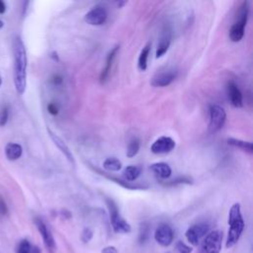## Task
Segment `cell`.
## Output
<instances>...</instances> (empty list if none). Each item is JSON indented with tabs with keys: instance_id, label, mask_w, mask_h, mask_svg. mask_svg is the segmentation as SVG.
<instances>
[{
	"instance_id": "6da1fadb",
	"label": "cell",
	"mask_w": 253,
	"mask_h": 253,
	"mask_svg": "<svg viewBox=\"0 0 253 253\" xmlns=\"http://www.w3.org/2000/svg\"><path fill=\"white\" fill-rule=\"evenodd\" d=\"M13 55L15 88L19 94H23L27 86L28 58L25 45L19 36L15 37L13 41Z\"/></svg>"
},
{
	"instance_id": "7a4b0ae2",
	"label": "cell",
	"mask_w": 253,
	"mask_h": 253,
	"mask_svg": "<svg viewBox=\"0 0 253 253\" xmlns=\"http://www.w3.org/2000/svg\"><path fill=\"white\" fill-rule=\"evenodd\" d=\"M228 233L226 238L225 247L230 248L234 246L239 240L243 230H244V220L241 214V208L238 203H235L231 206L228 213Z\"/></svg>"
},
{
	"instance_id": "ac0fdd59",
	"label": "cell",
	"mask_w": 253,
	"mask_h": 253,
	"mask_svg": "<svg viewBox=\"0 0 253 253\" xmlns=\"http://www.w3.org/2000/svg\"><path fill=\"white\" fill-rule=\"evenodd\" d=\"M23 148L19 143L9 142L5 147V155L8 160L15 161L22 156Z\"/></svg>"
},
{
	"instance_id": "52a82bcc",
	"label": "cell",
	"mask_w": 253,
	"mask_h": 253,
	"mask_svg": "<svg viewBox=\"0 0 253 253\" xmlns=\"http://www.w3.org/2000/svg\"><path fill=\"white\" fill-rule=\"evenodd\" d=\"M35 225L43 238L44 244L48 250L49 253H55L56 250V240L54 238V235L52 233V231L50 230V228L48 227V225L44 223L43 220H41L40 218H36L35 219Z\"/></svg>"
},
{
	"instance_id": "ffe728a7",
	"label": "cell",
	"mask_w": 253,
	"mask_h": 253,
	"mask_svg": "<svg viewBox=\"0 0 253 253\" xmlns=\"http://www.w3.org/2000/svg\"><path fill=\"white\" fill-rule=\"evenodd\" d=\"M141 173V168L136 165H129L127 166L125 169H124V177L126 179V181L128 182H133L136 181L140 175Z\"/></svg>"
},
{
	"instance_id": "277c9868",
	"label": "cell",
	"mask_w": 253,
	"mask_h": 253,
	"mask_svg": "<svg viewBox=\"0 0 253 253\" xmlns=\"http://www.w3.org/2000/svg\"><path fill=\"white\" fill-rule=\"evenodd\" d=\"M106 204H107V208L109 211V215H110V221H111V225L113 227V230L116 233H129L132 230L131 225H129V223H127L126 220H124L122 218V216L120 215L119 209L116 205V203L112 200V199H106Z\"/></svg>"
},
{
	"instance_id": "cb8c5ba5",
	"label": "cell",
	"mask_w": 253,
	"mask_h": 253,
	"mask_svg": "<svg viewBox=\"0 0 253 253\" xmlns=\"http://www.w3.org/2000/svg\"><path fill=\"white\" fill-rule=\"evenodd\" d=\"M170 46V37L169 36H165L164 38H162L160 40V43L157 47V51H156V58L161 57L162 56H164L166 54V52L169 49Z\"/></svg>"
},
{
	"instance_id": "1f68e13d",
	"label": "cell",
	"mask_w": 253,
	"mask_h": 253,
	"mask_svg": "<svg viewBox=\"0 0 253 253\" xmlns=\"http://www.w3.org/2000/svg\"><path fill=\"white\" fill-rule=\"evenodd\" d=\"M48 111L52 115H57L58 114V108L55 103H50L48 105Z\"/></svg>"
},
{
	"instance_id": "4316f807",
	"label": "cell",
	"mask_w": 253,
	"mask_h": 253,
	"mask_svg": "<svg viewBox=\"0 0 253 253\" xmlns=\"http://www.w3.org/2000/svg\"><path fill=\"white\" fill-rule=\"evenodd\" d=\"M140 147H141V143H140V141L138 139H134L128 145V149H127V156L132 158V157H135L139 150H140Z\"/></svg>"
},
{
	"instance_id": "d6a6232c",
	"label": "cell",
	"mask_w": 253,
	"mask_h": 253,
	"mask_svg": "<svg viewBox=\"0 0 253 253\" xmlns=\"http://www.w3.org/2000/svg\"><path fill=\"white\" fill-rule=\"evenodd\" d=\"M101 253H118V250L115 246H107L103 248Z\"/></svg>"
},
{
	"instance_id": "8fae6325",
	"label": "cell",
	"mask_w": 253,
	"mask_h": 253,
	"mask_svg": "<svg viewBox=\"0 0 253 253\" xmlns=\"http://www.w3.org/2000/svg\"><path fill=\"white\" fill-rule=\"evenodd\" d=\"M175 141L170 137H160L150 146V150L154 154H166L175 148Z\"/></svg>"
},
{
	"instance_id": "4dcf8cb0",
	"label": "cell",
	"mask_w": 253,
	"mask_h": 253,
	"mask_svg": "<svg viewBox=\"0 0 253 253\" xmlns=\"http://www.w3.org/2000/svg\"><path fill=\"white\" fill-rule=\"evenodd\" d=\"M8 213V208L4 200L0 197V216H5Z\"/></svg>"
},
{
	"instance_id": "484cf974",
	"label": "cell",
	"mask_w": 253,
	"mask_h": 253,
	"mask_svg": "<svg viewBox=\"0 0 253 253\" xmlns=\"http://www.w3.org/2000/svg\"><path fill=\"white\" fill-rule=\"evenodd\" d=\"M149 237V225L147 223H143L140 226L139 231V242L140 244H144Z\"/></svg>"
},
{
	"instance_id": "8992f818",
	"label": "cell",
	"mask_w": 253,
	"mask_h": 253,
	"mask_svg": "<svg viewBox=\"0 0 253 253\" xmlns=\"http://www.w3.org/2000/svg\"><path fill=\"white\" fill-rule=\"evenodd\" d=\"M226 120V113L225 109L220 105H212L210 107V123L209 130L211 133L220 131Z\"/></svg>"
},
{
	"instance_id": "9c48e42d",
	"label": "cell",
	"mask_w": 253,
	"mask_h": 253,
	"mask_svg": "<svg viewBox=\"0 0 253 253\" xmlns=\"http://www.w3.org/2000/svg\"><path fill=\"white\" fill-rule=\"evenodd\" d=\"M89 167L91 168L92 170L96 171L98 174H100L101 176H104L105 178H107L108 180H111L117 184H119L121 187L127 189V190H145L148 188L147 185H144V184H139V183H134V182H128L126 180H123L121 178H118V177H115V176H112L106 172H103L101 169H99L98 167L96 166H93L91 164H88Z\"/></svg>"
},
{
	"instance_id": "f1b7e54d",
	"label": "cell",
	"mask_w": 253,
	"mask_h": 253,
	"mask_svg": "<svg viewBox=\"0 0 253 253\" xmlns=\"http://www.w3.org/2000/svg\"><path fill=\"white\" fill-rule=\"evenodd\" d=\"M9 118V110L7 107L2 108V110L0 111V127H3L7 124Z\"/></svg>"
},
{
	"instance_id": "d590c367",
	"label": "cell",
	"mask_w": 253,
	"mask_h": 253,
	"mask_svg": "<svg viewBox=\"0 0 253 253\" xmlns=\"http://www.w3.org/2000/svg\"><path fill=\"white\" fill-rule=\"evenodd\" d=\"M3 26H4V23H3V21L0 20V29H1Z\"/></svg>"
},
{
	"instance_id": "3957f363",
	"label": "cell",
	"mask_w": 253,
	"mask_h": 253,
	"mask_svg": "<svg viewBox=\"0 0 253 253\" xmlns=\"http://www.w3.org/2000/svg\"><path fill=\"white\" fill-rule=\"evenodd\" d=\"M247 19H248V5H247V2H242L237 12V19L229 30V39L232 42L237 43L243 38Z\"/></svg>"
},
{
	"instance_id": "7402d4cb",
	"label": "cell",
	"mask_w": 253,
	"mask_h": 253,
	"mask_svg": "<svg viewBox=\"0 0 253 253\" xmlns=\"http://www.w3.org/2000/svg\"><path fill=\"white\" fill-rule=\"evenodd\" d=\"M227 143L231 146L240 148L243 151H246V152H249V153L253 152L252 143L250 141H241V140H238V139L230 138V139H227Z\"/></svg>"
},
{
	"instance_id": "f546056e",
	"label": "cell",
	"mask_w": 253,
	"mask_h": 253,
	"mask_svg": "<svg viewBox=\"0 0 253 253\" xmlns=\"http://www.w3.org/2000/svg\"><path fill=\"white\" fill-rule=\"evenodd\" d=\"M92 237H93V231H92L90 228L86 227V228L83 229L82 234H81V240H82L84 243L89 242V241L92 239Z\"/></svg>"
},
{
	"instance_id": "836d02e7",
	"label": "cell",
	"mask_w": 253,
	"mask_h": 253,
	"mask_svg": "<svg viewBox=\"0 0 253 253\" xmlns=\"http://www.w3.org/2000/svg\"><path fill=\"white\" fill-rule=\"evenodd\" d=\"M6 12V4L2 0H0V14H4Z\"/></svg>"
},
{
	"instance_id": "9a60e30c",
	"label": "cell",
	"mask_w": 253,
	"mask_h": 253,
	"mask_svg": "<svg viewBox=\"0 0 253 253\" xmlns=\"http://www.w3.org/2000/svg\"><path fill=\"white\" fill-rule=\"evenodd\" d=\"M119 50H120V47H119V46H115V47L109 52V54L107 55L105 67L102 69L101 74H100V82H101V84H104V83L108 80V77H109V74H110V71H111V68H112L114 59H115V57H116V56H117Z\"/></svg>"
},
{
	"instance_id": "d4e9b609",
	"label": "cell",
	"mask_w": 253,
	"mask_h": 253,
	"mask_svg": "<svg viewBox=\"0 0 253 253\" xmlns=\"http://www.w3.org/2000/svg\"><path fill=\"white\" fill-rule=\"evenodd\" d=\"M163 186L165 187H173V186H176V185H179V184H192L193 183V180L189 177H179V178H176L172 181H166V182H163V181H159Z\"/></svg>"
},
{
	"instance_id": "5bb4252c",
	"label": "cell",
	"mask_w": 253,
	"mask_h": 253,
	"mask_svg": "<svg viewBox=\"0 0 253 253\" xmlns=\"http://www.w3.org/2000/svg\"><path fill=\"white\" fill-rule=\"evenodd\" d=\"M226 89L231 105L235 108H241L243 106V96L237 84L233 81H228Z\"/></svg>"
},
{
	"instance_id": "603a6c76",
	"label": "cell",
	"mask_w": 253,
	"mask_h": 253,
	"mask_svg": "<svg viewBox=\"0 0 253 253\" xmlns=\"http://www.w3.org/2000/svg\"><path fill=\"white\" fill-rule=\"evenodd\" d=\"M103 167L109 171H119L122 168V162L116 157H109L103 162Z\"/></svg>"
},
{
	"instance_id": "e575fe53",
	"label": "cell",
	"mask_w": 253,
	"mask_h": 253,
	"mask_svg": "<svg viewBox=\"0 0 253 253\" xmlns=\"http://www.w3.org/2000/svg\"><path fill=\"white\" fill-rule=\"evenodd\" d=\"M53 82H54L55 84H59V83L62 82V78H61L59 75H56V76H54Z\"/></svg>"
},
{
	"instance_id": "7c38bea8",
	"label": "cell",
	"mask_w": 253,
	"mask_h": 253,
	"mask_svg": "<svg viewBox=\"0 0 253 253\" xmlns=\"http://www.w3.org/2000/svg\"><path fill=\"white\" fill-rule=\"evenodd\" d=\"M108 18L107 10L102 6H95L84 16V21L91 26H101Z\"/></svg>"
},
{
	"instance_id": "5b68a950",
	"label": "cell",
	"mask_w": 253,
	"mask_h": 253,
	"mask_svg": "<svg viewBox=\"0 0 253 253\" xmlns=\"http://www.w3.org/2000/svg\"><path fill=\"white\" fill-rule=\"evenodd\" d=\"M223 232L213 230L207 234L202 244V253H220L222 250Z\"/></svg>"
},
{
	"instance_id": "8d00e7d4",
	"label": "cell",
	"mask_w": 253,
	"mask_h": 253,
	"mask_svg": "<svg viewBox=\"0 0 253 253\" xmlns=\"http://www.w3.org/2000/svg\"><path fill=\"white\" fill-rule=\"evenodd\" d=\"M1 84H2V78L0 76V86H1Z\"/></svg>"
},
{
	"instance_id": "44dd1931",
	"label": "cell",
	"mask_w": 253,
	"mask_h": 253,
	"mask_svg": "<svg viewBox=\"0 0 253 253\" xmlns=\"http://www.w3.org/2000/svg\"><path fill=\"white\" fill-rule=\"evenodd\" d=\"M150 49H151V44L147 43L140 54L138 67L141 71H145L147 68V58H148V56L150 53Z\"/></svg>"
},
{
	"instance_id": "2e32d148",
	"label": "cell",
	"mask_w": 253,
	"mask_h": 253,
	"mask_svg": "<svg viewBox=\"0 0 253 253\" xmlns=\"http://www.w3.org/2000/svg\"><path fill=\"white\" fill-rule=\"evenodd\" d=\"M150 170L160 179H167L172 174L171 167L165 162H156L151 164Z\"/></svg>"
},
{
	"instance_id": "d6986e66",
	"label": "cell",
	"mask_w": 253,
	"mask_h": 253,
	"mask_svg": "<svg viewBox=\"0 0 253 253\" xmlns=\"http://www.w3.org/2000/svg\"><path fill=\"white\" fill-rule=\"evenodd\" d=\"M16 253H42L37 245H33L28 239H22L16 248Z\"/></svg>"
},
{
	"instance_id": "4fadbf2b",
	"label": "cell",
	"mask_w": 253,
	"mask_h": 253,
	"mask_svg": "<svg viewBox=\"0 0 253 253\" xmlns=\"http://www.w3.org/2000/svg\"><path fill=\"white\" fill-rule=\"evenodd\" d=\"M177 76V70L167 69L155 74L151 80V85L154 87H165L170 85Z\"/></svg>"
},
{
	"instance_id": "ba28073f",
	"label": "cell",
	"mask_w": 253,
	"mask_h": 253,
	"mask_svg": "<svg viewBox=\"0 0 253 253\" xmlns=\"http://www.w3.org/2000/svg\"><path fill=\"white\" fill-rule=\"evenodd\" d=\"M210 227H211L210 225H208L206 223H201V224H197V225L190 226L185 233L187 240L192 245L197 246L200 243L201 238L204 237L206 235V233L209 232Z\"/></svg>"
},
{
	"instance_id": "83f0119b",
	"label": "cell",
	"mask_w": 253,
	"mask_h": 253,
	"mask_svg": "<svg viewBox=\"0 0 253 253\" xmlns=\"http://www.w3.org/2000/svg\"><path fill=\"white\" fill-rule=\"evenodd\" d=\"M192 247L186 245L183 241H178L175 244V253H191Z\"/></svg>"
},
{
	"instance_id": "30bf717a",
	"label": "cell",
	"mask_w": 253,
	"mask_h": 253,
	"mask_svg": "<svg viewBox=\"0 0 253 253\" xmlns=\"http://www.w3.org/2000/svg\"><path fill=\"white\" fill-rule=\"evenodd\" d=\"M154 238L158 244L161 246L167 247L169 246L174 238V232L172 227L169 225L162 224L158 225V227L155 230Z\"/></svg>"
},
{
	"instance_id": "e0dca14e",
	"label": "cell",
	"mask_w": 253,
	"mask_h": 253,
	"mask_svg": "<svg viewBox=\"0 0 253 253\" xmlns=\"http://www.w3.org/2000/svg\"><path fill=\"white\" fill-rule=\"evenodd\" d=\"M48 132L50 134V137L52 139V141H54V143L57 146V148L65 155V157L72 163L74 164V157H73V154L71 153V151L69 150L68 146L65 144V142L59 138L57 137L56 134H54L50 129H48Z\"/></svg>"
}]
</instances>
